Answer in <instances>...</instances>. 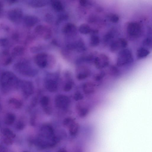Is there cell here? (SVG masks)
Listing matches in <instances>:
<instances>
[{
  "mask_svg": "<svg viewBox=\"0 0 152 152\" xmlns=\"http://www.w3.org/2000/svg\"><path fill=\"white\" fill-rule=\"evenodd\" d=\"M9 41L7 39L4 38H0V46L5 47L8 45Z\"/></svg>",
  "mask_w": 152,
  "mask_h": 152,
  "instance_id": "7402d4cb",
  "label": "cell"
},
{
  "mask_svg": "<svg viewBox=\"0 0 152 152\" xmlns=\"http://www.w3.org/2000/svg\"><path fill=\"white\" fill-rule=\"evenodd\" d=\"M17 82L16 77L11 72H5L1 76V84L4 92L8 91L12 87L17 84Z\"/></svg>",
  "mask_w": 152,
  "mask_h": 152,
  "instance_id": "6da1fadb",
  "label": "cell"
},
{
  "mask_svg": "<svg viewBox=\"0 0 152 152\" xmlns=\"http://www.w3.org/2000/svg\"><path fill=\"white\" fill-rule=\"evenodd\" d=\"M48 55L45 53H39L35 56L34 61L38 66L44 68L48 64Z\"/></svg>",
  "mask_w": 152,
  "mask_h": 152,
  "instance_id": "8992f818",
  "label": "cell"
},
{
  "mask_svg": "<svg viewBox=\"0 0 152 152\" xmlns=\"http://www.w3.org/2000/svg\"><path fill=\"white\" fill-rule=\"evenodd\" d=\"M3 134L6 137L11 139L14 138L16 136L15 134L8 128H5L4 129Z\"/></svg>",
  "mask_w": 152,
  "mask_h": 152,
  "instance_id": "ac0fdd59",
  "label": "cell"
},
{
  "mask_svg": "<svg viewBox=\"0 0 152 152\" xmlns=\"http://www.w3.org/2000/svg\"><path fill=\"white\" fill-rule=\"evenodd\" d=\"M4 143L8 145H11L13 142L11 139L6 137L4 139Z\"/></svg>",
  "mask_w": 152,
  "mask_h": 152,
  "instance_id": "4316f807",
  "label": "cell"
},
{
  "mask_svg": "<svg viewBox=\"0 0 152 152\" xmlns=\"http://www.w3.org/2000/svg\"><path fill=\"white\" fill-rule=\"evenodd\" d=\"M83 98V96L80 92H76L74 96V98L76 101H78L82 99Z\"/></svg>",
  "mask_w": 152,
  "mask_h": 152,
  "instance_id": "603a6c76",
  "label": "cell"
},
{
  "mask_svg": "<svg viewBox=\"0 0 152 152\" xmlns=\"http://www.w3.org/2000/svg\"><path fill=\"white\" fill-rule=\"evenodd\" d=\"M4 148L1 145H0V152H4Z\"/></svg>",
  "mask_w": 152,
  "mask_h": 152,
  "instance_id": "f546056e",
  "label": "cell"
},
{
  "mask_svg": "<svg viewBox=\"0 0 152 152\" xmlns=\"http://www.w3.org/2000/svg\"><path fill=\"white\" fill-rule=\"evenodd\" d=\"M45 86L47 89L51 92H55L58 89L56 82L52 79L47 80L45 83Z\"/></svg>",
  "mask_w": 152,
  "mask_h": 152,
  "instance_id": "30bf717a",
  "label": "cell"
},
{
  "mask_svg": "<svg viewBox=\"0 0 152 152\" xmlns=\"http://www.w3.org/2000/svg\"><path fill=\"white\" fill-rule=\"evenodd\" d=\"M51 5L53 9L57 11H60L63 9V6L61 3L58 0L51 1Z\"/></svg>",
  "mask_w": 152,
  "mask_h": 152,
  "instance_id": "2e32d148",
  "label": "cell"
},
{
  "mask_svg": "<svg viewBox=\"0 0 152 152\" xmlns=\"http://www.w3.org/2000/svg\"><path fill=\"white\" fill-rule=\"evenodd\" d=\"M24 49L22 46L18 45L15 47L13 49L11 53L12 56H20L23 54Z\"/></svg>",
  "mask_w": 152,
  "mask_h": 152,
  "instance_id": "9a60e30c",
  "label": "cell"
},
{
  "mask_svg": "<svg viewBox=\"0 0 152 152\" xmlns=\"http://www.w3.org/2000/svg\"><path fill=\"white\" fill-rule=\"evenodd\" d=\"M10 103L15 106L16 107H19L21 105V103L16 99H12L10 101Z\"/></svg>",
  "mask_w": 152,
  "mask_h": 152,
  "instance_id": "d4e9b609",
  "label": "cell"
},
{
  "mask_svg": "<svg viewBox=\"0 0 152 152\" xmlns=\"http://www.w3.org/2000/svg\"><path fill=\"white\" fill-rule=\"evenodd\" d=\"M50 99L47 96H44L42 97L40 100V103L42 107L49 105Z\"/></svg>",
  "mask_w": 152,
  "mask_h": 152,
  "instance_id": "ffe728a7",
  "label": "cell"
},
{
  "mask_svg": "<svg viewBox=\"0 0 152 152\" xmlns=\"http://www.w3.org/2000/svg\"><path fill=\"white\" fill-rule=\"evenodd\" d=\"M3 3L0 1V13L3 12Z\"/></svg>",
  "mask_w": 152,
  "mask_h": 152,
  "instance_id": "f1b7e54d",
  "label": "cell"
},
{
  "mask_svg": "<svg viewBox=\"0 0 152 152\" xmlns=\"http://www.w3.org/2000/svg\"><path fill=\"white\" fill-rule=\"evenodd\" d=\"M43 110L47 114L50 115L52 113V108L50 105L43 107Z\"/></svg>",
  "mask_w": 152,
  "mask_h": 152,
  "instance_id": "cb8c5ba5",
  "label": "cell"
},
{
  "mask_svg": "<svg viewBox=\"0 0 152 152\" xmlns=\"http://www.w3.org/2000/svg\"><path fill=\"white\" fill-rule=\"evenodd\" d=\"M76 27L73 24L67 23L63 27V32L66 34L72 35L74 34L76 31Z\"/></svg>",
  "mask_w": 152,
  "mask_h": 152,
  "instance_id": "9c48e42d",
  "label": "cell"
},
{
  "mask_svg": "<svg viewBox=\"0 0 152 152\" xmlns=\"http://www.w3.org/2000/svg\"><path fill=\"white\" fill-rule=\"evenodd\" d=\"M90 74L89 70L88 69L84 68L80 72L77 74L76 75V78L78 80H83L88 77Z\"/></svg>",
  "mask_w": 152,
  "mask_h": 152,
  "instance_id": "7c38bea8",
  "label": "cell"
},
{
  "mask_svg": "<svg viewBox=\"0 0 152 152\" xmlns=\"http://www.w3.org/2000/svg\"><path fill=\"white\" fill-rule=\"evenodd\" d=\"M72 86L73 84L72 82L68 81L64 85L63 89L65 91H69L72 89Z\"/></svg>",
  "mask_w": 152,
  "mask_h": 152,
  "instance_id": "44dd1931",
  "label": "cell"
},
{
  "mask_svg": "<svg viewBox=\"0 0 152 152\" xmlns=\"http://www.w3.org/2000/svg\"><path fill=\"white\" fill-rule=\"evenodd\" d=\"M7 15L10 21L14 23H18L20 21L22 17L23 12L19 8H14L9 11Z\"/></svg>",
  "mask_w": 152,
  "mask_h": 152,
  "instance_id": "3957f363",
  "label": "cell"
},
{
  "mask_svg": "<svg viewBox=\"0 0 152 152\" xmlns=\"http://www.w3.org/2000/svg\"><path fill=\"white\" fill-rule=\"evenodd\" d=\"M24 127V124L22 122H19L16 124V128L19 130H22Z\"/></svg>",
  "mask_w": 152,
  "mask_h": 152,
  "instance_id": "484cf974",
  "label": "cell"
},
{
  "mask_svg": "<svg viewBox=\"0 0 152 152\" xmlns=\"http://www.w3.org/2000/svg\"><path fill=\"white\" fill-rule=\"evenodd\" d=\"M1 58L2 62L4 65L10 64L12 61V56L10 55L9 52L7 50H4L2 52Z\"/></svg>",
  "mask_w": 152,
  "mask_h": 152,
  "instance_id": "8fae6325",
  "label": "cell"
},
{
  "mask_svg": "<svg viewBox=\"0 0 152 152\" xmlns=\"http://www.w3.org/2000/svg\"><path fill=\"white\" fill-rule=\"evenodd\" d=\"M15 119V115L12 113L8 114L5 119V123L8 125L12 124L14 122Z\"/></svg>",
  "mask_w": 152,
  "mask_h": 152,
  "instance_id": "e0dca14e",
  "label": "cell"
},
{
  "mask_svg": "<svg viewBox=\"0 0 152 152\" xmlns=\"http://www.w3.org/2000/svg\"><path fill=\"white\" fill-rule=\"evenodd\" d=\"M26 152V151H25V152Z\"/></svg>",
  "mask_w": 152,
  "mask_h": 152,
  "instance_id": "4dcf8cb0",
  "label": "cell"
},
{
  "mask_svg": "<svg viewBox=\"0 0 152 152\" xmlns=\"http://www.w3.org/2000/svg\"><path fill=\"white\" fill-rule=\"evenodd\" d=\"M22 91L24 95L28 96L32 94L34 91V86L32 83L29 81L23 82L21 84Z\"/></svg>",
  "mask_w": 152,
  "mask_h": 152,
  "instance_id": "52a82bcc",
  "label": "cell"
},
{
  "mask_svg": "<svg viewBox=\"0 0 152 152\" xmlns=\"http://www.w3.org/2000/svg\"><path fill=\"white\" fill-rule=\"evenodd\" d=\"M55 102V105L58 108L63 109L67 108L69 105L70 100L65 95H59L56 97Z\"/></svg>",
  "mask_w": 152,
  "mask_h": 152,
  "instance_id": "5b68a950",
  "label": "cell"
},
{
  "mask_svg": "<svg viewBox=\"0 0 152 152\" xmlns=\"http://www.w3.org/2000/svg\"><path fill=\"white\" fill-rule=\"evenodd\" d=\"M39 19L37 17L34 15H27L24 18L23 21L27 26L32 27L34 26L38 22Z\"/></svg>",
  "mask_w": 152,
  "mask_h": 152,
  "instance_id": "ba28073f",
  "label": "cell"
},
{
  "mask_svg": "<svg viewBox=\"0 0 152 152\" xmlns=\"http://www.w3.org/2000/svg\"><path fill=\"white\" fill-rule=\"evenodd\" d=\"M37 98L36 97H34L32 101V105L34 106H35L37 103Z\"/></svg>",
  "mask_w": 152,
  "mask_h": 152,
  "instance_id": "83f0119b",
  "label": "cell"
},
{
  "mask_svg": "<svg viewBox=\"0 0 152 152\" xmlns=\"http://www.w3.org/2000/svg\"><path fill=\"white\" fill-rule=\"evenodd\" d=\"M94 86L91 82H87L83 86V90L84 92L86 94H89L94 91Z\"/></svg>",
  "mask_w": 152,
  "mask_h": 152,
  "instance_id": "4fadbf2b",
  "label": "cell"
},
{
  "mask_svg": "<svg viewBox=\"0 0 152 152\" xmlns=\"http://www.w3.org/2000/svg\"><path fill=\"white\" fill-rule=\"evenodd\" d=\"M34 31L37 34L45 39L49 38L52 34L50 28L46 26L42 25H38L35 27Z\"/></svg>",
  "mask_w": 152,
  "mask_h": 152,
  "instance_id": "277c9868",
  "label": "cell"
},
{
  "mask_svg": "<svg viewBox=\"0 0 152 152\" xmlns=\"http://www.w3.org/2000/svg\"><path fill=\"white\" fill-rule=\"evenodd\" d=\"M48 2L46 0H32L29 2V5L34 7H40L44 6Z\"/></svg>",
  "mask_w": 152,
  "mask_h": 152,
  "instance_id": "5bb4252c",
  "label": "cell"
},
{
  "mask_svg": "<svg viewBox=\"0 0 152 152\" xmlns=\"http://www.w3.org/2000/svg\"><path fill=\"white\" fill-rule=\"evenodd\" d=\"M77 108L78 114L80 117H83L85 116L88 112V110L86 107L79 106Z\"/></svg>",
  "mask_w": 152,
  "mask_h": 152,
  "instance_id": "d6986e66",
  "label": "cell"
},
{
  "mask_svg": "<svg viewBox=\"0 0 152 152\" xmlns=\"http://www.w3.org/2000/svg\"><path fill=\"white\" fill-rule=\"evenodd\" d=\"M14 67L15 69L19 73L29 76H33L37 73L36 70L30 69L27 63L24 61L16 63Z\"/></svg>",
  "mask_w": 152,
  "mask_h": 152,
  "instance_id": "7a4b0ae2",
  "label": "cell"
}]
</instances>
